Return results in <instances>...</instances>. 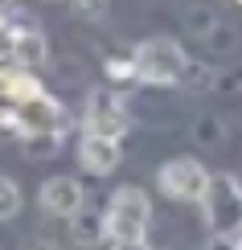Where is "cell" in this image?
I'll return each instance as SVG.
<instances>
[{
    "label": "cell",
    "mask_w": 242,
    "mask_h": 250,
    "mask_svg": "<svg viewBox=\"0 0 242 250\" xmlns=\"http://www.w3.org/2000/svg\"><path fill=\"white\" fill-rule=\"evenodd\" d=\"M148 222H152V201L144 189L135 185H123L115 189V197L107 201V213H103V234H107L111 246L119 250H135L148 238Z\"/></svg>",
    "instance_id": "obj_1"
},
{
    "label": "cell",
    "mask_w": 242,
    "mask_h": 250,
    "mask_svg": "<svg viewBox=\"0 0 242 250\" xmlns=\"http://www.w3.org/2000/svg\"><path fill=\"white\" fill-rule=\"evenodd\" d=\"M132 66H135V78H140V82H152V86H176L181 74H185V49L176 45L173 37H148V41L135 45Z\"/></svg>",
    "instance_id": "obj_2"
},
{
    "label": "cell",
    "mask_w": 242,
    "mask_h": 250,
    "mask_svg": "<svg viewBox=\"0 0 242 250\" xmlns=\"http://www.w3.org/2000/svg\"><path fill=\"white\" fill-rule=\"evenodd\" d=\"M156 185H160L164 197H173V201H189L197 205L209 189V168L201 160H193V156H173V160H164L160 168H156Z\"/></svg>",
    "instance_id": "obj_3"
},
{
    "label": "cell",
    "mask_w": 242,
    "mask_h": 250,
    "mask_svg": "<svg viewBox=\"0 0 242 250\" xmlns=\"http://www.w3.org/2000/svg\"><path fill=\"white\" fill-rule=\"evenodd\" d=\"M205 213H209V226L226 238H238L242 234V181L234 176H209V189L201 197Z\"/></svg>",
    "instance_id": "obj_4"
},
{
    "label": "cell",
    "mask_w": 242,
    "mask_h": 250,
    "mask_svg": "<svg viewBox=\"0 0 242 250\" xmlns=\"http://www.w3.org/2000/svg\"><path fill=\"white\" fill-rule=\"evenodd\" d=\"M13 119H17V135H54L62 127V107L45 90H37V95L17 103Z\"/></svg>",
    "instance_id": "obj_5"
},
{
    "label": "cell",
    "mask_w": 242,
    "mask_h": 250,
    "mask_svg": "<svg viewBox=\"0 0 242 250\" xmlns=\"http://www.w3.org/2000/svg\"><path fill=\"white\" fill-rule=\"evenodd\" d=\"M119 160H123V148H119L115 135H99V131H87V135H82V144H78V164H82L90 176L115 172V168H119Z\"/></svg>",
    "instance_id": "obj_6"
},
{
    "label": "cell",
    "mask_w": 242,
    "mask_h": 250,
    "mask_svg": "<svg viewBox=\"0 0 242 250\" xmlns=\"http://www.w3.org/2000/svg\"><path fill=\"white\" fill-rule=\"evenodd\" d=\"M37 201H41V209L49 217H74L82 209V201H87V193H82V185L70 181V176H54V181L41 185Z\"/></svg>",
    "instance_id": "obj_7"
},
{
    "label": "cell",
    "mask_w": 242,
    "mask_h": 250,
    "mask_svg": "<svg viewBox=\"0 0 242 250\" xmlns=\"http://www.w3.org/2000/svg\"><path fill=\"white\" fill-rule=\"evenodd\" d=\"M4 37H8V54L17 58V66H37V62L45 58V37H41V29L33 21H25L21 13H17V21H8Z\"/></svg>",
    "instance_id": "obj_8"
},
{
    "label": "cell",
    "mask_w": 242,
    "mask_h": 250,
    "mask_svg": "<svg viewBox=\"0 0 242 250\" xmlns=\"http://www.w3.org/2000/svg\"><path fill=\"white\" fill-rule=\"evenodd\" d=\"M87 131H99V135H115L119 140L128 131V111L115 95H94L90 107H87Z\"/></svg>",
    "instance_id": "obj_9"
},
{
    "label": "cell",
    "mask_w": 242,
    "mask_h": 250,
    "mask_svg": "<svg viewBox=\"0 0 242 250\" xmlns=\"http://www.w3.org/2000/svg\"><path fill=\"white\" fill-rule=\"evenodd\" d=\"M21 209V185L8 181V176H0V222H8Z\"/></svg>",
    "instance_id": "obj_10"
},
{
    "label": "cell",
    "mask_w": 242,
    "mask_h": 250,
    "mask_svg": "<svg viewBox=\"0 0 242 250\" xmlns=\"http://www.w3.org/2000/svg\"><path fill=\"white\" fill-rule=\"evenodd\" d=\"M74 8H78V13H87V17H94V13L107 8V0H74Z\"/></svg>",
    "instance_id": "obj_11"
},
{
    "label": "cell",
    "mask_w": 242,
    "mask_h": 250,
    "mask_svg": "<svg viewBox=\"0 0 242 250\" xmlns=\"http://www.w3.org/2000/svg\"><path fill=\"white\" fill-rule=\"evenodd\" d=\"M33 250H49V246H33Z\"/></svg>",
    "instance_id": "obj_12"
},
{
    "label": "cell",
    "mask_w": 242,
    "mask_h": 250,
    "mask_svg": "<svg viewBox=\"0 0 242 250\" xmlns=\"http://www.w3.org/2000/svg\"><path fill=\"white\" fill-rule=\"evenodd\" d=\"M238 4H242V0H238Z\"/></svg>",
    "instance_id": "obj_13"
}]
</instances>
